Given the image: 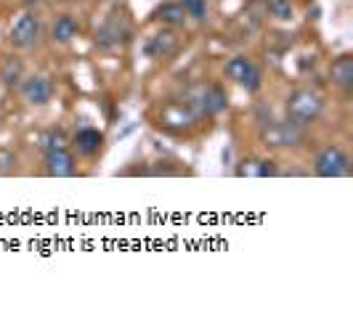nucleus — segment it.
Returning <instances> with one entry per match:
<instances>
[{
	"label": "nucleus",
	"mask_w": 353,
	"mask_h": 310,
	"mask_svg": "<svg viewBox=\"0 0 353 310\" xmlns=\"http://www.w3.org/2000/svg\"><path fill=\"white\" fill-rule=\"evenodd\" d=\"M268 14L279 21H290L295 14V6H292V0H268Z\"/></svg>",
	"instance_id": "nucleus-17"
},
{
	"label": "nucleus",
	"mask_w": 353,
	"mask_h": 310,
	"mask_svg": "<svg viewBox=\"0 0 353 310\" xmlns=\"http://www.w3.org/2000/svg\"><path fill=\"white\" fill-rule=\"evenodd\" d=\"M181 48V40L176 37V32H157L152 34L149 40H146V56L149 59H154V61H168V59H173Z\"/></svg>",
	"instance_id": "nucleus-7"
},
{
	"label": "nucleus",
	"mask_w": 353,
	"mask_h": 310,
	"mask_svg": "<svg viewBox=\"0 0 353 310\" xmlns=\"http://www.w3.org/2000/svg\"><path fill=\"white\" fill-rule=\"evenodd\" d=\"M152 19H154V21H162V24H168V27H183L189 17H186V11H183V6H181L178 0H170V3L157 6V8L152 11Z\"/></svg>",
	"instance_id": "nucleus-13"
},
{
	"label": "nucleus",
	"mask_w": 353,
	"mask_h": 310,
	"mask_svg": "<svg viewBox=\"0 0 353 310\" xmlns=\"http://www.w3.org/2000/svg\"><path fill=\"white\" fill-rule=\"evenodd\" d=\"M77 34H80V24H77V19L70 17V14H64V17H59L56 21H53V27H51L53 43H59V45H70Z\"/></svg>",
	"instance_id": "nucleus-14"
},
{
	"label": "nucleus",
	"mask_w": 353,
	"mask_h": 310,
	"mask_svg": "<svg viewBox=\"0 0 353 310\" xmlns=\"http://www.w3.org/2000/svg\"><path fill=\"white\" fill-rule=\"evenodd\" d=\"M24 83V61L19 56H6V61L0 64V85L6 90H19Z\"/></svg>",
	"instance_id": "nucleus-12"
},
{
	"label": "nucleus",
	"mask_w": 353,
	"mask_h": 310,
	"mask_svg": "<svg viewBox=\"0 0 353 310\" xmlns=\"http://www.w3.org/2000/svg\"><path fill=\"white\" fill-rule=\"evenodd\" d=\"M239 85L245 87L248 93H258V90H261V85H263V72H261L258 67H252L248 74L242 77V83H239Z\"/></svg>",
	"instance_id": "nucleus-19"
},
{
	"label": "nucleus",
	"mask_w": 353,
	"mask_h": 310,
	"mask_svg": "<svg viewBox=\"0 0 353 310\" xmlns=\"http://www.w3.org/2000/svg\"><path fill=\"white\" fill-rule=\"evenodd\" d=\"M252 67H255L252 59H248V56H234V59H229V64H226V69H223V74H226L229 80H234V83H242V77H245Z\"/></svg>",
	"instance_id": "nucleus-16"
},
{
	"label": "nucleus",
	"mask_w": 353,
	"mask_h": 310,
	"mask_svg": "<svg viewBox=\"0 0 353 310\" xmlns=\"http://www.w3.org/2000/svg\"><path fill=\"white\" fill-rule=\"evenodd\" d=\"M261 138L265 141V146L271 149H292V146H301L305 141V127L295 125V122L284 120V122H268V127L261 130Z\"/></svg>",
	"instance_id": "nucleus-2"
},
{
	"label": "nucleus",
	"mask_w": 353,
	"mask_h": 310,
	"mask_svg": "<svg viewBox=\"0 0 353 310\" xmlns=\"http://www.w3.org/2000/svg\"><path fill=\"white\" fill-rule=\"evenodd\" d=\"M19 167V156L11 149H0V175H14Z\"/></svg>",
	"instance_id": "nucleus-20"
},
{
	"label": "nucleus",
	"mask_w": 353,
	"mask_h": 310,
	"mask_svg": "<svg viewBox=\"0 0 353 310\" xmlns=\"http://www.w3.org/2000/svg\"><path fill=\"white\" fill-rule=\"evenodd\" d=\"M19 90H21V99L30 106H46L53 99L56 85H53L51 77H46V74H32V77H24V83L19 85Z\"/></svg>",
	"instance_id": "nucleus-5"
},
{
	"label": "nucleus",
	"mask_w": 353,
	"mask_h": 310,
	"mask_svg": "<svg viewBox=\"0 0 353 310\" xmlns=\"http://www.w3.org/2000/svg\"><path fill=\"white\" fill-rule=\"evenodd\" d=\"M284 109H287V120L290 122H295L301 127H311L324 114V99L319 96L316 90L301 87V90H295V93L287 96Z\"/></svg>",
	"instance_id": "nucleus-1"
},
{
	"label": "nucleus",
	"mask_w": 353,
	"mask_h": 310,
	"mask_svg": "<svg viewBox=\"0 0 353 310\" xmlns=\"http://www.w3.org/2000/svg\"><path fill=\"white\" fill-rule=\"evenodd\" d=\"M229 109V96L223 85H210L202 90V117H218Z\"/></svg>",
	"instance_id": "nucleus-11"
},
{
	"label": "nucleus",
	"mask_w": 353,
	"mask_h": 310,
	"mask_svg": "<svg viewBox=\"0 0 353 310\" xmlns=\"http://www.w3.org/2000/svg\"><path fill=\"white\" fill-rule=\"evenodd\" d=\"M67 143H70V138L64 136V130H51L46 141H43V149L46 152H53V149H67Z\"/></svg>",
	"instance_id": "nucleus-21"
},
{
	"label": "nucleus",
	"mask_w": 353,
	"mask_h": 310,
	"mask_svg": "<svg viewBox=\"0 0 353 310\" xmlns=\"http://www.w3.org/2000/svg\"><path fill=\"white\" fill-rule=\"evenodd\" d=\"M234 175L236 178H271V175H279V167L271 159H255V156H250V159H242L234 167Z\"/></svg>",
	"instance_id": "nucleus-9"
},
{
	"label": "nucleus",
	"mask_w": 353,
	"mask_h": 310,
	"mask_svg": "<svg viewBox=\"0 0 353 310\" xmlns=\"http://www.w3.org/2000/svg\"><path fill=\"white\" fill-rule=\"evenodd\" d=\"M19 3H21V6H37L40 0H19Z\"/></svg>",
	"instance_id": "nucleus-22"
},
{
	"label": "nucleus",
	"mask_w": 353,
	"mask_h": 310,
	"mask_svg": "<svg viewBox=\"0 0 353 310\" xmlns=\"http://www.w3.org/2000/svg\"><path fill=\"white\" fill-rule=\"evenodd\" d=\"M46 175L51 178H72L77 175V159L70 149H53V152H46Z\"/></svg>",
	"instance_id": "nucleus-6"
},
{
	"label": "nucleus",
	"mask_w": 353,
	"mask_h": 310,
	"mask_svg": "<svg viewBox=\"0 0 353 310\" xmlns=\"http://www.w3.org/2000/svg\"><path fill=\"white\" fill-rule=\"evenodd\" d=\"M330 80H332V85L340 87V90H351L353 87V56L351 53H340L335 61H332V67H330Z\"/></svg>",
	"instance_id": "nucleus-10"
},
{
	"label": "nucleus",
	"mask_w": 353,
	"mask_h": 310,
	"mask_svg": "<svg viewBox=\"0 0 353 310\" xmlns=\"http://www.w3.org/2000/svg\"><path fill=\"white\" fill-rule=\"evenodd\" d=\"M123 37H125V32L120 30L117 21H106L104 27L96 32V45H101V48H114V45H120Z\"/></svg>",
	"instance_id": "nucleus-15"
},
{
	"label": "nucleus",
	"mask_w": 353,
	"mask_h": 310,
	"mask_svg": "<svg viewBox=\"0 0 353 310\" xmlns=\"http://www.w3.org/2000/svg\"><path fill=\"white\" fill-rule=\"evenodd\" d=\"M101 143H104V136L96 127H83V130H77L74 138H72L74 152L80 156H85V159H93V156L99 154L101 152Z\"/></svg>",
	"instance_id": "nucleus-8"
},
{
	"label": "nucleus",
	"mask_w": 353,
	"mask_h": 310,
	"mask_svg": "<svg viewBox=\"0 0 353 310\" xmlns=\"http://www.w3.org/2000/svg\"><path fill=\"white\" fill-rule=\"evenodd\" d=\"M314 172L319 178H345L351 175V159L340 146H324L314 159Z\"/></svg>",
	"instance_id": "nucleus-3"
},
{
	"label": "nucleus",
	"mask_w": 353,
	"mask_h": 310,
	"mask_svg": "<svg viewBox=\"0 0 353 310\" xmlns=\"http://www.w3.org/2000/svg\"><path fill=\"white\" fill-rule=\"evenodd\" d=\"M37 37H40V17L32 14V11H27V14H21V17L11 24L8 43H11L14 48H19V51H27V48L35 45Z\"/></svg>",
	"instance_id": "nucleus-4"
},
{
	"label": "nucleus",
	"mask_w": 353,
	"mask_h": 310,
	"mask_svg": "<svg viewBox=\"0 0 353 310\" xmlns=\"http://www.w3.org/2000/svg\"><path fill=\"white\" fill-rule=\"evenodd\" d=\"M72 3H74V0H72Z\"/></svg>",
	"instance_id": "nucleus-23"
},
{
	"label": "nucleus",
	"mask_w": 353,
	"mask_h": 310,
	"mask_svg": "<svg viewBox=\"0 0 353 310\" xmlns=\"http://www.w3.org/2000/svg\"><path fill=\"white\" fill-rule=\"evenodd\" d=\"M186 11V17L194 21H208V0H178Z\"/></svg>",
	"instance_id": "nucleus-18"
}]
</instances>
